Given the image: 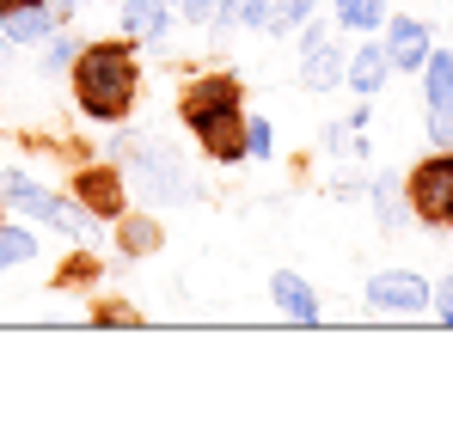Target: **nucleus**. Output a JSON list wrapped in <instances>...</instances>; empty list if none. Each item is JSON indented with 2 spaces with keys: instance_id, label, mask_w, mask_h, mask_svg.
Here are the masks:
<instances>
[{
  "instance_id": "1",
  "label": "nucleus",
  "mask_w": 453,
  "mask_h": 428,
  "mask_svg": "<svg viewBox=\"0 0 453 428\" xmlns=\"http://www.w3.org/2000/svg\"><path fill=\"white\" fill-rule=\"evenodd\" d=\"M68 92H74L80 117L92 123H123L142 98V62H135V43L129 37H98L86 43L68 68Z\"/></svg>"
},
{
  "instance_id": "2",
  "label": "nucleus",
  "mask_w": 453,
  "mask_h": 428,
  "mask_svg": "<svg viewBox=\"0 0 453 428\" xmlns=\"http://www.w3.org/2000/svg\"><path fill=\"white\" fill-rule=\"evenodd\" d=\"M0 203L19 214H31V220H43V226H56V233H68V239H86L92 233V214L80 209L74 196H62V190H50V184H37L31 172H0Z\"/></svg>"
},
{
  "instance_id": "3",
  "label": "nucleus",
  "mask_w": 453,
  "mask_h": 428,
  "mask_svg": "<svg viewBox=\"0 0 453 428\" xmlns=\"http://www.w3.org/2000/svg\"><path fill=\"white\" fill-rule=\"evenodd\" d=\"M404 203L423 226L435 233H453V147H435L423 153L411 172H404Z\"/></svg>"
},
{
  "instance_id": "4",
  "label": "nucleus",
  "mask_w": 453,
  "mask_h": 428,
  "mask_svg": "<svg viewBox=\"0 0 453 428\" xmlns=\"http://www.w3.org/2000/svg\"><path fill=\"white\" fill-rule=\"evenodd\" d=\"M129 159H135V184L153 203H196V178L172 159V147L159 135H129Z\"/></svg>"
},
{
  "instance_id": "5",
  "label": "nucleus",
  "mask_w": 453,
  "mask_h": 428,
  "mask_svg": "<svg viewBox=\"0 0 453 428\" xmlns=\"http://www.w3.org/2000/svg\"><path fill=\"white\" fill-rule=\"evenodd\" d=\"M68 196H74L92 220H111V226H117V220L129 214V178H123V165H111V159H92V165H74Z\"/></svg>"
},
{
  "instance_id": "6",
  "label": "nucleus",
  "mask_w": 453,
  "mask_h": 428,
  "mask_svg": "<svg viewBox=\"0 0 453 428\" xmlns=\"http://www.w3.org/2000/svg\"><path fill=\"white\" fill-rule=\"evenodd\" d=\"M239 104H245V86H239V73H226V68L196 73V80L178 92V117H184V129H196V123L221 117V111H239Z\"/></svg>"
},
{
  "instance_id": "7",
  "label": "nucleus",
  "mask_w": 453,
  "mask_h": 428,
  "mask_svg": "<svg viewBox=\"0 0 453 428\" xmlns=\"http://www.w3.org/2000/svg\"><path fill=\"white\" fill-rule=\"evenodd\" d=\"M429 300H435V287L417 270H374L368 276V306L374 312H429Z\"/></svg>"
},
{
  "instance_id": "8",
  "label": "nucleus",
  "mask_w": 453,
  "mask_h": 428,
  "mask_svg": "<svg viewBox=\"0 0 453 428\" xmlns=\"http://www.w3.org/2000/svg\"><path fill=\"white\" fill-rule=\"evenodd\" d=\"M429 50H435V37H429L423 19H411V12L386 19V56H392V68H398V73H423Z\"/></svg>"
},
{
  "instance_id": "9",
  "label": "nucleus",
  "mask_w": 453,
  "mask_h": 428,
  "mask_svg": "<svg viewBox=\"0 0 453 428\" xmlns=\"http://www.w3.org/2000/svg\"><path fill=\"white\" fill-rule=\"evenodd\" d=\"M209 159H221V165H239L245 159V104L239 111H221V117H209V123H196L190 129Z\"/></svg>"
},
{
  "instance_id": "10",
  "label": "nucleus",
  "mask_w": 453,
  "mask_h": 428,
  "mask_svg": "<svg viewBox=\"0 0 453 428\" xmlns=\"http://www.w3.org/2000/svg\"><path fill=\"white\" fill-rule=\"evenodd\" d=\"M117 25H123V37L142 50V43H165V31H172V0H123L117 6Z\"/></svg>"
},
{
  "instance_id": "11",
  "label": "nucleus",
  "mask_w": 453,
  "mask_h": 428,
  "mask_svg": "<svg viewBox=\"0 0 453 428\" xmlns=\"http://www.w3.org/2000/svg\"><path fill=\"white\" fill-rule=\"evenodd\" d=\"M270 300H276L295 325H325V306H319L312 282H306V276H295V270H276V276H270Z\"/></svg>"
},
{
  "instance_id": "12",
  "label": "nucleus",
  "mask_w": 453,
  "mask_h": 428,
  "mask_svg": "<svg viewBox=\"0 0 453 428\" xmlns=\"http://www.w3.org/2000/svg\"><path fill=\"white\" fill-rule=\"evenodd\" d=\"M62 25V6H19V12H0V37L6 43H43L50 31Z\"/></svg>"
},
{
  "instance_id": "13",
  "label": "nucleus",
  "mask_w": 453,
  "mask_h": 428,
  "mask_svg": "<svg viewBox=\"0 0 453 428\" xmlns=\"http://www.w3.org/2000/svg\"><path fill=\"white\" fill-rule=\"evenodd\" d=\"M386 73H392V56H386V43H362V50L349 56V68H343V86H349L356 98H374L380 86H386Z\"/></svg>"
},
{
  "instance_id": "14",
  "label": "nucleus",
  "mask_w": 453,
  "mask_h": 428,
  "mask_svg": "<svg viewBox=\"0 0 453 428\" xmlns=\"http://www.w3.org/2000/svg\"><path fill=\"white\" fill-rule=\"evenodd\" d=\"M159 239H165V233H159L153 214H123V220H117V251H123V257H153Z\"/></svg>"
},
{
  "instance_id": "15",
  "label": "nucleus",
  "mask_w": 453,
  "mask_h": 428,
  "mask_svg": "<svg viewBox=\"0 0 453 428\" xmlns=\"http://www.w3.org/2000/svg\"><path fill=\"white\" fill-rule=\"evenodd\" d=\"M331 12H337V25L343 31H356V37H374V31H386V0H331Z\"/></svg>"
},
{
  "instance_id": "16",
  "label": "nucleus",
  "mask_w": 453,
  "mask_h": 428,
  "mask_svg": "<svg viewBox=\"0 0 453 428\" xmlns=\"http://www.w3.org/2000/svg\"><path fill=\"white\" fill-rule=\"evenodd\" d=\"M343 68H349V62H343V50H337V43H325L319 56H306V62H301V86H306V92H331V86L343 80Z\"/></svg>"
},
{
  "instance_id": "17",
  "label": "nucleus",
  "mask_w": 453,
  "mask_h": 428,
  "mask_svg": "<svg viewBox=\"0 0 453 428\" xmlns=\"http://www.w3.org/2000/svg\"><path fill=\"white\" fill-rule=\"evenodd\" d=\"M423 98H429V111L453 104V56L448 50H429V62H423Z\"/></svg>"
},
{
  "instance_id": "18",
  "label": "nucleus",
  "mask_w": 453,
  "mask_h": 428,
  "mask_svg": "<svg viewBox=\"0 0 453 428\" xmlns=\"http://www.w3.org/2000/svg\"><path fill=\"white\" fill-rule=\"evenodd\" d=\"M37 245H43V239H37L31 226H0V276H6L12 264H25V257H37Z\"/></svg>"
},
{
  "instance_id": "19",
  "label": "nucleus",
  "mask_w": 453,
  "mask_h": 428,
  "mask_svg": "<svg viewBox=\"0 0 453 428\" xmlns=\"http://www.w3.org/2000/svg\"><path fill=\"white\" fill-rule=\"evenodd\" d=\"M312 6H319V0H270V25H264V31H270V37L301 31L306 19H312Z\"/></svg>"
},
{
  "instance_id": "20",
  "label": "nucleus",
  "mask_w": 453,
  "mask_h": 428,
  "mask_svg": "<svg viewBox=\"0 0 453 428\" xmlns=\"http://www.w3.org/2000/svg\"><path fill=\"white\" fill-rule=\"evenodd\" d=\"M276 153V123L270 117H245V159H270Z\"/></svg>"
},
{
  "instance_id": "21",
  "label": "nucleus",
  "mask_w": 453,
  "mask_h": 428,
  "mask_svg": "<svg viewBox=\"0 0 453 428\" xmlns=\"http://www.w3.org/2000/svg\"><path fill=\"white\" fill-rule=\"evenodd\" d=\"M74 56H80L74 37H62V31L43 37V68H50V73H68V68H74Z\"/></svg>"
},
{
  "instance_id": "22",
  "label": "nucleus",
  "mask_w": 453,
  "mask_h": 428,
  "mask_svg": "<svg viewBox=\"0 0 453 428\" xmlns=\"http://www.w3.org/2000/svg\"><path fill=\"white\" fill-rule=\"evenodd\" d=\"M92 282H98V264H92L86 251H74V257L56 270V287H92Z\"/></svg>"
},
{
  "instance_id": "23",
  "label": "nucleus",
  "mask_w": 453,
  "mask_h": 428,
  "mask_svg": "<svg viewBox=\"0 0 453 428\" xmlns=\"http://www.w3.org/2000/svg\"><path fill=\"white\" fill-rule=\"evenodd\" d=\"M92 325H142V312L129 300H98L92 306Z\"/></svg>"
},
{
  "instance_id": "24",
  "label": "nucleus",
  "mask_w": 453,
  "mask_h": 428,
  "mask_svg": "<svg viewBox=\"0 0 453 428\" xmlns=\"http://www.w3.org/2000/svg\"><path fill=\"white\" fill-rule=\"evenodd\" d=\"M429 141L453 147V104H435V111H429Z\"/></svg>"
},
{
  "instance_id": "25",
  "label": "nucleus",
  "mask_w": 453,
  "mask_h": 428,
  "mask_svg": "<svg viewBox=\"0 0 453 428\" xmlns=\"http://www.w3.org/2000/svg\"><path fill=\"white\" fill-rule=\"evenodd\" d=\"M325 43H331V31H325V19H306V25H301V62H306V56H319Z\"/></svg>"
},
{
  "instance_id": "26",
  "label": "nucleus",
  "mask_w": 453,
  "mask_h": 428,
  "mask_svg": "<svg viewBox=\"0 0 453 428\" xmlns=\"http://www.w3.org/2000/svg\"><path fill=\"white\" fill-rule=\"evenodd\" d=\"M178 12H184L190 25H215V19H221V0H178Z\"/></svg>"
},
{
  "instance_id": "27",
  "label": "nucleus",
  "mask_w": 453,
  "mask_h": 428,
  "mask_svg": "<svg viewBox=\"0 0 453 428\" xmlns=\"http://www.w3.org/2000/svg\"><path fill=\"white\" fill-rule=\"evenodd\" d=\"M429 306H435L441 325H453V276H448V282H435V300H429Z\"/></svg>"
},
{
  "instance_id": "28",
  "label": "nucleus",
  "mask_w": 453,
  "mask_h": 428,
  "mask_svg": "<svg viewBox=\"0 0 453 428\" xmlns=\"http://www.w3.org/2000/svg\"><path fill=\"white\" fill-rule=\"evenodd\" d=\"M19 6H56V0H0V12H19Z\"/></svg>"
},
{
  "instance_id": "29",
  "label": "nucleus",
  "mask_w": 453,
  "mask_h": 428,
  "mask_svg": "<svg viewBox=\"0 0 453 428\" xmlns=\"http://www.w3.org/2000/svg\"><path fill=\"white\" fill-rule=\"evenodd\" d=\"M56 6H62V12H74V6H80V0H56Z\"/></svg>"
},
{
  "instance_id": "30",
  "label": "nucleus",
  "mask_w": 453,
  "mask_h": 428,
  "mask_svg": "<svg viewBox=\"0 0 453 428\" xmlns=\"http://www.w3.org/2000/svg\"><path fill=\"white\" fill-rule=\"evenodd\" d=\"M0 226H6V220H0Z\"/></svg>"
}]
</instances>
